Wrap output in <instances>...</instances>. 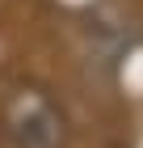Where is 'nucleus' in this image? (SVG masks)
Wrapping results in <instances>:
<instances>
[{
    "instance_id": "obj_1",
    "label": "nucleus",
    "mask_w": 143,
    "mask_h": 148,
    "mask_svg": "<svg viewBox=\"0 0 143 148\" xmlns=\"http://www.w3.org/2000/svg\"><path fill=\"white\" fill-rule=\"evenodd\" d=\"M9 148H63V114L42 89L21 85L4 106Z\"/></svg>"
}]
</instances>
